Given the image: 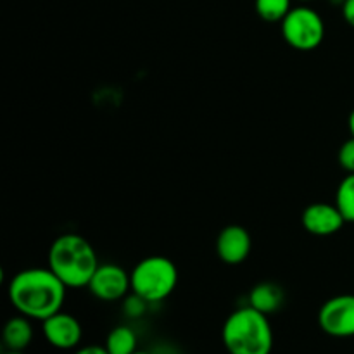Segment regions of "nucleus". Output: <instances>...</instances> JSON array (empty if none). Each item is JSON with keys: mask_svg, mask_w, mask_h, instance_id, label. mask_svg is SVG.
<instances>
[{"mask_svg": "<svg viewBox=\"0 0 354 354\" xmlns=\"http://www.w3.org/2000/svg\"><path fill=\"white\" fill-rule=\"evenodd\" d=\"M48 268L61 279L68 289H82L99 268V256L83 235L62 234L48 248Z\"/></svg>", "mask_w": 354, "mask_h": 354, "instance_id": "nucleus-2", "label": "nucleus"}, {"mask_svg": "<svg viewBox=\"0 0 354 354\" xmlns=\"http://www.w3.org/2000/svg\"><path fill=\"white\" fill-rule=\"evenodd\" d=\"M301 223L308 234L317 237H330L344 227L346 220L335 204L313 203L303 211Z\"/></svg>", "mask_w": 354, "mask_h": 354, "instance_id": "nucleus-9", "label": "nucleus"}, {"mask_svg": "<svg viewBox=\"0 0 354 354\" xmlns=\"http://www.w3.org/2000/svg\"><path fill=\"white\" fill-rule=\"evenodd\" d=\"M137 334L128 325H118L107 334L106 349L109 354H133L137 351Z\"/></svg>", "mask_w": 354, "mask_h": 354, "instance_id": "nucleus-13", "label": "nucleus"}, {"mask_svg": "<svg viewBox=\"0 0 354 354\" xmlns=\"http://www.w3.org/2000/svg\"><path fill=\"white\" fill-rule=\"evenodd\" d=\"M131 292L145 303L168 299L178 283V268L166 256H147L130 272Z\"/></svg>", "mask_w": 354, "mask_h": 354, "instance_id": "nucleus-4", "label": "nucleus"}, {"mask_svg": "<svg viewBox=\"0 0 354 354\" xmlns=\"http://www.w3.org/2000/svg\"><path fill=\"white\" fill-rule=\"evenodd\" d=\"M301 2H310V0H301Z\"/></svg>", "mask_w": 354, "mask_h": 354, "instance_id": "nucleus-22", "label": "nucleus"}, {"mask_svg": "<svg viewBox=\"0 0 354 354\" xmlns=\"http://www.w3.org/2000/svg\"><path fill=\"white\" fill-rule=\"evenodd\" d=\"M33 335L35 332L31 318L24 317V315L9 318L7 324L3 325L2 339L7 351H24L33 341Z\"/></svg>", "mask_w": 354, "mask_h": 354, "instance_id": "nucleus-11", "label": "nucleus"}, {"mask_svg": "<svg viewBox=\"0 0 354 354\" xmlns=\"http://www.w3.org/2000/svg\"><path fill=\"white\" fill-rule=\"evenodd\" d=\"M335 206L344 216L346 223H354V173H348L335 192Z\"/></svg>", "mask_w": 354, "mask_h": 354, "instance_id": "nucleus-14", "label": "nucleus"}, {"mask_svg": "<svg viewBox=\"0 0 354 354\" xmlns=\"http://www.w3.org/2000/svg\"><path fill=\"white\" fill-rule=\"evenodd\" d=\"M283 299H286L283 289L275 282H259L249 292V306L265 315L279 311L282 308Z\"/></svg>", "mask_w": 354, "mask_h": 354, "instance_id": "nucleus-12", "label": "nucleus"}, {"mask_svg": "<svg viewBox=\"0 0 354 354\" xmlns=\"http://www.w3.org/2000/svg\"><path fill=\"white\" fill-rule=\"evenodd\" d=\"M348 127H349V131H351V135H353V137H354V109L351 111V114H349Z\"/></svg>", "mask_w": 354, "mask_h": 354, "instance_id": "nucleus-19", "label": "nucleus"}, {"mask_svg": "<svg viewBox=\"0 0 354 354\" xmlns=\"http://www.w3.org/2000/svg\"><path fill=\"white\" fill-rule=\"evenodd\" d=\"M337 161H339V166H341L346 173H354V137L353 135L341 145V149H339Z\"/></svg>", "mask_w": 354, "mask_h": 354, "instance_id": "nucleus-16", "label": "nucleus"}, {"mask_svg": "<svg viewBox=\"0 0 354 354\" xmlns=\"http://www.w3.org/2000/svg\"><path fill=\"white\" fill-rule=\"evenodd\" d=\"M256 14L266 23H282L292 9V0H256Z\"/></svg>", "mask_w": 354, "mask_h": 354, "instance_id": "nucleus-15", "label": "nucleus"}, {"mask_svg": "<svg viewBox=\"0 0 354 354\" xmlns=\"http://www.w3.org/2000/svg\"><path fill=\"white\" fill-rule=\"evenodd\" d=\"M68 287L50 268H26L17 272L7 286L10 304L31 320H47L62 310Z\"/></svg>", "mask_w": 354, "mask_h": 354, "instance_id": "nucleus-1", "label": "nucleus"}, {"mask_svg": "<svg viewBox=\"0 0 354 354\" xmlns=\"http://www.w3.org/2000/svg\"><path fill=\"white\" fill-rule=\"evenodd\" d=\"M6 354H24V351H7Z\"/></svg>", "mask_w": 354, "mask_h": 354, "instance_id": "nucleus-21", "label": "nucleus"}, {"mask_svg": "<svg viewBox=\"0 0 354 354\" xmlns=\"http://www.w3.org/2000/svg\"><path fill=\"white\" fill-rule=\"evenodd\" d=\"M133 354H152V353H147V351H140V349H137Z\"/></svg>", "mask_w": 354, "mask_h": 354, "instance_id": "nucleus-20", "label": "nucleus"}, {"mask_svg": "<svg viewBox=\"0 0 354 354\" xmlns=\"http://www.w3.org/2000/svg\"><path fill=\"white\" fill-rule=\"evenodd\" d=\"M282 37L296 50H313L325 38L324 17L308 6L292 7L280 23Z\"/></svg>", "mask_w": 354, "mask_h": 354, "instance_id": "nucleus-5", "label": "nucleus"}, {"mask_svg": "<svg viewBox=\"0 0 354 354\" xmlns=\"http://www.w3.org/2000/svg\"><path fill=\"white\" fill-rule=\"evenodd\" d=\"M318 325L330 337H354V294H341L325 301L318 311Z\"/></svg>", "mask_w": 354, "mask_h": 354, "instance_id": "nucleus-6", "label": "nucleus"}, {"mask_svg": "<svg viewBox=\"0 0 354 354\" xmlns=\"http://www.w3.org/2000/svg\"><path fill=\"white\" fill-rule=\"evenodd\" d=\"M86 289L93 297L104 301V303H114L128 296L131 290L130 272L114 263L99 265L97 272L90 279Z\"/></svg>", "mask_w": 354, "mask_h": 354, "instance_id": "nucleus-7", "label": "nucleus"}, {"mask_svg": "<svg viewBox=\"0 0 354 354\" xmlns=\"http://www.w3.org/2000/svg\"><path fill=\"white\" fill-rule=\"evenodd\" d=\"M342 17L349 26L354 28V0H344L342 2Z\"/></svg>", "mask_w": 354, "mask_h": 354, "instance_id": "nucleus-17", "label": "nucleus"}, {"mask_svg": "<svg viewBox=\"0 0 354 354\" xmlns=\"http://www.w3.org/2000/svg\"><path fill=\"white\" fill-rule=\"evenodd\" d=\"M75 354H109V353H107L106 346H85V348H80Z\"/></svg>", "mask_w": 354, "mask_h": 354, "instance_id": "nucleus-18", "label": "nucleus"}, {"mask_svg": "<svg viewBox=\"0 0 354 354\" xmlns=\"http://www.w3.org/2000/svg\"><path fill=\"white\" fill-rule=\"evenodd\" d=\"M252 239L248 228L241 225H228L216 237V254L225 265H241L249 258Z\"/></svg>", "mask_w": 354, "mask_h": 354, "instance_id": "nucleus-10", "label": "nucleus"}, {"mask_svg": "<svg viewBox=\"0 0 354 354\" xmlns=\"http://www.w3.org/2000/svg\"><path fill=\"white\" fill-rule=\"evenodd\" d=\"M44 324V335L50 346L55 349H75L78 348L83 337V328L78 318L73 315L64 313V311H57L55 315L48 317L47 320L41 322Z\"/></svg>", "mask_w": 354, "mask_h": 354, "instance_id": "nucleus-8", "label": "nucleus"}, {"mask_svg": "<svg viewBox=\"0 0 354 354\" xmlns=\"http://www.w3.org/2000/svg\"><path fill=\"white\" fill-rule=\"evenodd\" d=\"M228 354H270L273 349V330L268 315L244 306L228 315L221 328Z\"/></svg>", "mask_w": 354, "mask_h": 354, "instance_id": "nucleus-3", "label": "nucleus"}]
</instances>
